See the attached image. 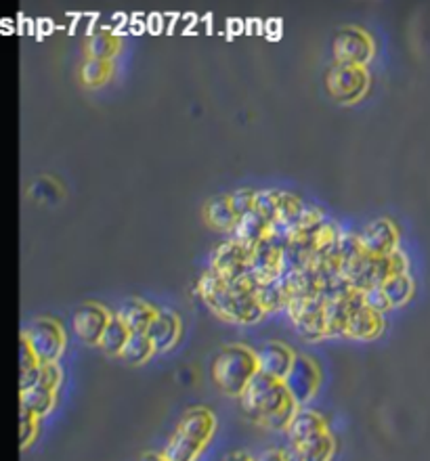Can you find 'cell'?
Here are the masks:
<instances>
[{
	"instance_id": "ba28073f",
	"label": "cell",
	"mask_w": 430,
	"mask_h": 461,
	"mask_svg": "<svg viewBox=\"0 0 430 461\" xmlns=\"http://www.w3.org/2000/svg\"><path fill=\"white\" fill-rule=\"evenodd\" d=\"M284 248L286 243H281L273 235L252 248L250 273L258 286L273 284L284 277Z\"/></svg>"
},
{
	"instance_id": "3957f363",
	"label": "cell",
	"mask_w": 430,
	"mask_h": 461,
	"mask_svg": "<svg viewBox=\"0 0 430 461\" xmlns=\"http://www.w3.org/2000/svg\"><path fill=\"white\" fill-rule=\"evenodd\" d=\"M256 373V353H252L248 346H242V344L225 346L212 365L214 382L229 397H242Z\"/></svg>"
},
{
	"instance_id": "6da1fadb",
	"label": "cell",
	"mask_w": 430,
	"mask_h": 461,
	"mask_svg": "<svg viewBox=\"0 0 430 461\" xmlns=\"http://www.w3.org/2000/svg\"><path fill=\"white\" fill-rule=\"evenodd\" d=\"M256 287L258 284L250 270L244 279L227 284L223 277L211 269L202 275L198 284L202 300L211 306L214 315H219L227 323L242 325H254L267 315L256 298Z\"/></svg>"
},
{
	"instance_id": "74e56055",
	"label": "cell",
	"mask_w": 430,
	"mask_h": 461,
	"mask_svg": "<svg viewBox=\"0 0 430 461\" xmlns=\"http://www.w3.org/2000/svg\"><path fill=\"white\" fill-rule=\"evenodd\" d=\"M265 34L269 36V40L278 42L281 38V20H278V17H273V20H267L265 21Z\"/></svg>"
},
{
	"instance_id": "ee69618b",
	"label": "cell",
	"mask_w": 430,
	"mask_h": 461,
	"mask_svg": "<svg viewBox=\"0 0 430 461\" xmlns=\"http://www.w3.org/2000/svg\"><path fill=\"white\" fill-rule=\"evenodd\" d=\"M256 461H286V457L281 451H267V453H262Z\"/></svg>"
},
{
	"instance_id": "9c48e42d",
	"label": "cell",
	"mask_w": 430,
	"mask_h": 461,
	"mask_svg": "<svg viewBox=\"0 0 430 461\" xmlns=\"http://www.w3.org/2000/svg\"><path fill=\"white\" fill-rule=\"evenodd\" d=\"M250 254L252 250L245 248L236 239L220 243L217 250L212 252L211 269L219 273L227 284H236V281L244 279L250 270Z\"/></svg>"
},
{
	"instance_id": "7c38bea8",
	"label": "cell",
	"mask_w": 430,
	"mask_h": 461,
	"mask_svg": "<svg viewBox=\"0 0 430 461\" xmlns=\"http://www.w3.org/2000/svg\"><path fill=\"white\" fill-rule=\"evenodd\" d=\"M367 256L389 258L399 250V233L389 218H378L370 223L359 235Z\"/></svg>"
},
{
	"instance_id": "8992f818",
	"label": "cell",
	"mask_w": 430,
	"mask_h": 461,
	"mask_svg": "<svg viewBox=\"0 0 430 461\" xmlns=\"http://www.w3.org/2000/svg\"><path fill=\"white\" fill-rule=\"evenodd\" d=\"M286 311L294 328H297L305 340L315 342L328 337V329H325V298L322 294L292 298Z\"/></svg>"
},
{
	"instance_id": "9a60e30c",
	"label": "cell",
	"mask_w": 430,
	"mask_h": 461,
	"mask_svg": "<svg viewBox=\"0 0 430 461\" xmlns=\"http://www.w3.org/2000/svg\"><path fill=\"white\" fill-rule=\"evenodd\" d=\"M145 334L150 336L153 350H156V353H166V350H170L172 346H175L176 340H179V336H181L179 317L170 311H158Z\"/></svg>"
},
{
	"instance_id": "836d02e7",
	"label": "cell",
	"mask_w": 430,
	"mask_h": 461,
	"mask_svg": "<svg viewBox=\"0 0 430 461\" xmlns=\"http://www.w3.org/2000/svg\"><path fill=\"white\" fill-rule=\"evenodd\" d=\"M364 294V306H367V309L378 312V315H384L386 311L391 309L389 300H386L383 287H372V290L367 292H361Z\"/></svg>"
},
{
	"instance_id": "83f0119b",
	"label": "cell",
	"mask_w": 430,
	"mask_h": 461,
	"mask_svg": "<svg viewBox=\"0 0 430 461\" xmlns=\"http://www.w3.org/2000/svg\"><path fill=\"white\" fill-rule=\"evenodd\" d=\"M109 72H112V64L109 61H99V59H89L80 70V80H82L84 86L89 89H97L103 82H108Z\"/></svg>"
},
{
	"instance_id": "44dd1931",
	"label": "cell",
	"mask_w": 430,
	"mask_h": 461,
	"mask_svg": "<svg viewBox=\"0 0 430 461\" xmlns=\"http://www.w3.org/2000/svg\"><path fill=\"white\" fill-rule=\"evenodd\" d=\"M156 312L158 311L147 303H143V300L131 298L120 306L118 317L120 321L131 329V334H134V331H147V328H150L153 321V317H156Z\"/></svg>"
},
{
	"instance_id": "e575fe53",
	"label": "cell",
	"mask_w": 430,
	"mask_h": 461,
	"mask_svg": "<svg viewBox=\"0 0 430 461\" xmlns=\"http://www.w3.org/2000/svg\"><path fill=\"white\" fill-rule=\"evenodd\" d=\"M59 384H61V369L57 367V363H47V365H42L39 386H42V388L47 390L57 392Z\"/></svg>"
},
{
	"instance_id": "4dcf8cb0",
	"label": "cell",
	"mask_w": 430,
	"mask_h": 461,
	"mask_svg": "<svg viewBox=\"0 0 430 461\" xmlns=\"http://www.w3.org/2000/svg\"><path fill=\"white\" fill-rule=\"evenodd\" d=\"M39 420L40 417L32 414L28 407L20 405V445L22 448H26L30 442L36 439V430H39Z\"/></svg>"
},
{
	"instance_id": "277c9868",
	"label": "cell",
	"mask_w": 430,
	"mask_h": 461,
	"mask_svg": "<svg viewBox=\"0 0 430 461\" xmlns=\"http://www.w3.org/2000/svg\"><path fill=\"white\" fill-rule=\"evenodd\" d=\"M242 407L256 423H262L267 417L278 414L292 401V397L288 395L286 384L280 382L267 373L258 371L254 380L248 384V388L244 390Z\"/></svg>"
},
{
	"instance_id": "ab89813d",
	"label": "cell",
	"mask_w": 430,
	"mask_h": 461,
	"mask_svg": "<svg viewBox=\"0 0 430 461\" xmlns=\"http://www.w3.org/2000/svg\"><path fill=\"white\" fill-rule=\"evenodd\" d=\"M141 13H134V15H131V21H128V34H143V32H147V23L145 21H141Z\"/></svg>"
},
{
	"instance_id": "30bf717a",
	"label": "cell",
	"mask_w": 430,
	"mask_h": 461,
	"mask_svg": "<svg viewBox=\"0 0 430 461\" xmlns=\"http://www.w3.org/2000/svg\"><path fill=\"white\" fill-rule=\"evenodd\" d=\"M319 382H322V371L319 367L313 363L309 356L297 354V361L288 373L284 384L288 395L292 397V401L298 405H306L315 397V392L319 388Z\"/></svg>"
},
{
	"instance_id": "cb8c5ba5",
	"label": "cell",
	"mask_w": 430,
	"mask_h": 461,
	"mask_svg": "<svg viewBox=\"0 0 430 461\" xmlns=\"http://www.w3.org/2000/svg\"><path fill=\"white\" fill-rule=\"evenodd\" d=\"M383 292L389 300L391 309H399V306L409 303L411 294H414V281H411L409 275H392L391 279H386Z\"/></svg>"
},
{
	"instance_id": "8fae6325",
	"label": "cell",
	"mask_w": 430,
	"mask_h": 461,
	"mask_svg": "<svg viewBox=\"0 0 430 461\" xmlns=\"http://www.w3.org/2000/svg\"><path fill=\"white\" fill-rule=\"evenodd\" d=\"M334 57L336 64H351L366 67L374 57V42L364 30L342 28L338 30L334 38Z\"/></svg>"
},
{
	"instance_id": "2e32d148",
	"label": "cell",
	"mask_w": 430,
	"mask_h": 461,
	"mask_svg": "<svg viewBox=\"0 0 430 461\" xmlns=\"http://www.w3.org/2000/svg\"><path fill=\"white\" fill-rule=\"evenodd\" d=\"M336 442L330 432L317 434L315 439L306 440L305 445H290L284 448L286 461H330L334 455Z\"/></svg>"
},
{
	"instance_id": "7402d4cb",
	"label": "cell",
	"mask_w": 430,
	"mask_h": 461,
	"mask_svg": "<svg viewBox=\"0 0 430 461\" xmlns=\"http://www.w3.org/2000/svg\"><path fill=\"white\" fill-rule=\"evenodd\" d=\"M153 353H156V350H153L150 336H147L145 331H134V334H131V337H128L120 359L126 361L128 365H141V363L150 361Z\"/></svg>"
},
{
	"instance_id": "b9f144b4",
	"label": "cell",
	"mask_w": 430,
	"mask_h": 461,
	"mask_svg": "<svg viewBox=\"0 0 430 461\" xmlns=\"http://www.w3.org/2000/svg\"><path fill=\"white\" fill-rule=\"evenodd\" d=\"M53 30H55L53 20H47V17H42V20H39V34H36V38L42 40L47 34H51Z\"/></svg>"
},
{
	"instance_id": "f1b7e54d",
	"label": "cell",
	"mask_w": 430,
	"mask_h": 461,
	"mask_svg": "<svg viewBox=\"0 0 430 461\" xmlns=\"http://www.w3.org/2000/svg\"><path fill=\"white\" fill-rule=\"evenodd\" d=\"M278 208H280V192H271V189L256 192L254 210L261 214L269 225H273L275 218H278Z\"/></svg>"
},
{
	"instance_id": "d6a6232c",
	"label": "cell",
	"mask_w": 430,
	"mask_h": 461,
	"mask_svg": "<svg viewBox=\"0 0 430 461\" xmlns=\"http://www.w3.org/2000/svg\"><path fill=\"white\" fill-rule=\"evenodd\" d=\"M40 365H42V363L39 361V356L34 354V350L30 348L26 337L22 336V340H20V378L36 371V369H39Z\"/></svg>"
},
{
	"instance_id": "d4e9b609",
	"label": "cell",
	"mask_w": 430,
	"mask_h": 461,
	"mask_svg": "<svg viewBox=\"0 0 430 461\" xmlns=\"http://www.w3.org/2000/svg\"><path fill=\"white\" fill-rule=\"evenodd\" d=\"M20 405L28 407L39 417H45L55 407V392L42 388V386H34V388L20 392Z\"/></svg>"
},
{
	"instance_id": "e0dca14e",
	"label": "cell",
	"mask_w": 430,
	"mask_h": 461,
	"mask_svg": "<svg viewBox=\"0 0 430 461\" xmlns=\"http://www.w3.org/2000/svg\"><path fill=\"white\" fill-rule=\"evenodd\" d=\"M269 235H271V225H269L256 210H252L248 214H244V217H239L236 231L231 233V239H236V242L252 250Z\"/></svg>"
},
{
	"instance_id": "484cf974",
	"label": "cell",
	"mask_w": 430,
	"mask_h": 461,
	"mask_svg": "<svg viewBox=\"0 0 430 461\" xmlns=\"http://www.w3.org/2000/svg\"><path fill=\"white\" fill-rule=\"evenodd\" d=\"M256 298L261 303L262 311L275 312L281 309H288V294L281 286V281H273V284H262L256 287Z\"/></svg>"
},
{
	"instance_id": "f546056e",
	"label": "cell",
	"mask_w": 430,
	"mask_h": 461,
	"mask_svg": "<svg viewBox=\"0 0 430 461\" xmlns=\"http://www.w3.org/2000/svg\"><path fill=\"white\" fill-rule=\"evenodd\" d=\"M338 254H340V262H348L364 256L366 252L364 245H361L359 235H353L351 231H342L340 242H338Z\"/></svg>"
},
{
	"instance_id": "603a6c76",
	"label": "cell",
	"mask_w": 430,
	"mask_h": 461,
	"mask_svg": "<svg viewBox=\"0 0 430 461\" xmlns=\"http://www.w3.org/2000/svg\"><path fill=\"white\" fill-rule=\"evenodd\" d=\"M128 337H131V329L126 328L125 323L120 321V317L116 315L109 321L106 334H103L99 346L108 356H120L122 350H125Z\"/></svg>"
},
{
	"instance_id": "bcb514c9",
	"label": "cell",
	"mask_w": 430,
	"mask_h": 461,
	"mask_svg": "<svg viewBox=\"0 0 430 461\" xmlns=\"http://www.w3.org/2000/svg\"><path fill=\"white\" fill-rule=\"evenodd\" d=\"M211 20H212V15H208V17H206V26H208V34H212V21H211Z\"/></svg>"
},
{
	"instance_id": "7a4b0ae2",
	"label": "cell",
	"mask_w": 430,
	"mask_h": 461,
	"mask_svg": "<svg viewBox=\"0 0 430 461\" xmlns=\"http://www.w3.org/2000/svg\"><path fill=\"white\" fill-rule=\"evenodd\" d=\"M217 420L206 407L189 409L170 436L168 445L164 448V457L168 461H195L211 442Z\"/></svg>"
},
{
	"instance_id": "ac0fdd59",
	"label": "cell",
	"mask_w": 430,
	"mask_h": 461,
	"mask_svg": "<svg viewBox=\"0 0 430 461\" xmlns=\"http://www.w3.org/2000/svg\"><path fill=\"white\" fill-rule=\"evenodd\" d=\"M384 321L383 315L367 309V306H361L355 312H351L347 325V337H353V340H376V337L383 334Z\"/></svg>"
},
{
	"instance_id": "f6af8a7d",
	"label": "cell",
	"mask_w": 430,
	"mask_h": 461,
	"mask_svg": "<svg viewBox=\"0 0 430 461\" xmlns=\"http://www.w3.org/2000/svg\"><path fill=\"white\" fill-rule=\"evenodd\" d=\"M139 461H168V459H166L164 455H158V453H145Z\"/></svg>"
},
{
	"instance_id": "8d00e7d4",
	"label": "cell",
	"mask_w": 430,
	"mask_h": 461,
	"mask_svg": "<svg viewBox=\"0 0 430 461\" xmlns=\"http://www.w3.org/2000/svg\"><path fill=\"white\" fill-rule=\"evenodd\" d=\"M164 20H166V17H164V15H159V13H151V15H147V17H145L147 32L153 34V36L162 34V32H164V23H166Z\"/></svg>"
},
{
	"instance_id": "f35d334b",
	"label": "cell",
	"mask_w": 430,
	"mask_h": 461,
	"mask_svg": "<svg viewBox=\"0 0 430 461\" xmlns=\"http://www.w3.org/2000/svg\"><path fill=\"white\" fill-rule=\"evenodd\" d=\"M244 32H245L244 20H237V17H229V20H227V36H229V40H233V36L244 34Z\"/></svg>"
},
{
	"instance_id": "ffe728a7",
	"label": "cell",
	"mask_w": 430,
	"mask_h": 461,
	"mask_svg": "<svg viewBox=\"0 0 430 461\" xmlns=\"http://www.w3.org/2000/svg\"><path fill=\"white\" fill-rule=\"evenodd\" d=\"M204 218L214 231H223V233L236 231L237 220H239V217L231 206L229 195H219V198H212L208 201L204 208Z\"/></svg>"
},
{
	"instance_id": "5b68a950",
	"label": "cell",
	"mask_w": 430,
	"mask_h": 461,
	"mask_svg": "<svg viewBox=\"0 0 430 461\" xmlns=\"http://www.w3.org/2000/svg\"><path fill=\"white\" fill-rule=\"evenodd\" d=\"M325 89L340 106L357 103L370 89V73L366 67L351 64H334L325 73Z\"/></svg>"
},
{
	"instance_id": "d590c367",
	"label": "cell",
	"mask_w": 430,
	"mask_h": 461,
	"mask_svg": "<svg viewBox=\"0 0 430 461\" xmlns=\"http://www.w3.org/2000/svg\"><path fill=\"white\" fill-rule=\"evenodd\" d=\"M389 258H391V270H392V275H408L409 262H408V256H405V252L397 250L395 254L389 256Z\"/></svg>"
},
{
	"instance_id": "1f68e13d",
	"label": "cell",
	"mask_w": 430,
	"mask_h": 461,
	"mask_svg": "<svg viewBox=\"0 0 430 461\" xmlns=\"http://www.w3.org/2000/svg\"><path fill=\"white\" fill-rule=\"evenodd\" d=\"M231 198V206L236 210L237 217H244L254 210V200H256V192L254 189H237L236 193L229 195Z\"/></svg>"
},
{
	"instance_id": "4316f807",
	"label": "cell",
	"mask_w": 430,
	"mask_h": 461,
	"mask_svg": "<svg viewBox=\"0 0 430 461\" xmlns=\"http://www.w3.org/2000/svg\"><path fill=\"white\" fill-rule=\"evenodd\" d=\"M118 48H120V38L116 34L99 32V34L90 36V40H89L90 59L112 61L116 55H118Z\"/></svg>"
},
{
	"instance_id": "52a82bcc",
	"label": "cell",
	"mask_w": 430,
	"mask_h": 461,
	"mask_svg": "<svg viewBox=\"0 0 430 461\" xmlns=\"http://www.w3.org/2000/svg\"><path fill=\"white\" fill-rule=\"evenodd\" d=\"M22 336L26 337L30 348L34 350V354L39 356L42 365L57 363L65 350L64 329H61L59 323L51 321V319H36V321H32L23 329Z\"/></svg>"
},
{
	"instance_id": "d6986e66",
	"label": "cell",
	"mask_w": 430,
	"mask_h": 461,
	"mask_svg": "<svg viewBox=\"0 0 430 461\" xmlns=\"http://www.w3.org/2000/svg\"><path fill=\"white\" fill-rule=\"evenodd\" d=\"M322 432H328L323 417L311 409H298L286 434L290 439V445H305L306 440L315 439Z\"/></svg>"
},
{
	"instance_id": "5bb4252c",
	"label": "cell",
	"mask_w": 430,
	"mask_h": 461,
	"mask_svg": "<svg viewBox=\"0 0 430 461\" xmlns=\"http://www.w3.org/2000/svg\"><path fill=\"white\" fill-rule=\"evenodd\" d=\"M256 361H258V371L267 373L280 382H284L288 373L297 361V354L292 353V348H288L286 344L280 342H269L265 346L256 350Z\"/></svg>"
},
{
	"instance_id": "60d3db41",
	"label": "cell",
	"mask_w": 430,
	"mask_h": 461,
	"mask_svg": "<svg viewBox=\"0 0 430 461\" xmlns=\"http://www.w3.org/2000/svg\"><path fill=\"white\" fill-rule=\"evenodd\" d=\"M245 34L262 36L265 34V21L258 20V17H254V20H245Z\"/></svg>"
},
{
	"instance_id": "4fadbf2b",
	"label": "cell",
	"mask_w": 430,
	"mask_h": 461,
	"mask_svg": "<svg viewBox=\"0 0 430 461\" xmlns=\"http://www.w3.org/2000/svg\"><path fill=\"white\" fill-rule=\"evenodd\" d=\"M112 321V315L103 309L101 304L86 303L80 306L73 315V331L84 344H90V346H99L103 334H106L108 325Z\"/></svg>"
},
{
	"instance_id": "7bdbcfd3",
	"label": "cell",
	"mask_w": 430,
	"mask_h": 461,
	"mask_svg": "<svg viewBox=\"0 0 430 461\" xmlns=\"http://www.w3.org/2000/svg\"><path fill=\"white\" fill-rule=\"evenodd\" d=\"M220 461H256V459H252L250 455L244 451H231V453H227Z\"/></svg>"
}]
</instances>
